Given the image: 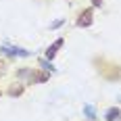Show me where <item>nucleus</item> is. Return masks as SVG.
Wrapping results in <instances>:
<instances>
[{
  "mask_svg": "<svg viewBox=\"0 0 121 121\" xmlns=\"http://www.w3.org/2000/svg\"><path fill=\"white\" fill-rule=\"evenodd\" d=\"M92 21H94V11L92 9H86V11L79 13V17H77V27H90L92 25Z\"/></svg>",
  "mask_w": 121,
  "mask_h": 121,
  "instance_id": "f257e3e1",
  "label": "nucleus"
},
{
  "mask_svg": "<svg viewBox=\"0 0 121 121\" xmlns=\"http://www.w3.org/2000/svg\"><path fill=\"white\" fill-rule=\"evenodd\" d=\"M2 52L4 54H11V56H29V52L23 48H15V46H2Z\"/></svg>",
  "mask_w": 121,
  "mask_h": 121,
  "instance_id": "f03ea898",
  "label": "nucleus"
},
{
  "mask_svg": "<svg viewBox=\"0 0 121 121\" xmlns=\"http://www.w3.org/2000/svg\"><path fill=\"white\" fill-rule=\"evenodd\" d=\"M65 44V40L63 38H59V40H54V44L52 46H48V50H46V59H54V54L59 52V48Z\"/></svg>",
  "mask_w": 121,
  "mask_h": 121,
  "instance_id": "7ed1b4c3",
  "label": "nucleus"
},
{
  "mask_svg": "<svg viewBox=\"0 0 121 121\" xmlns=\"http://www.w3.org/2000/svg\"><path fill=\"white\" fill-rule=\"evenodd\" d=\"M121 117V109H117V107H111L107 113H104V119L107 121H117Z\"/></svg>",
  "mask_w": 121,
  "mask_h": 121,
  "instance_id": "20e7f679",
  "label": "nucleus"
},
{
  "mask_svg": "<svg viewBox=\"0 0 121 121\" xmlns=\"http://www.w3.org/2000/svg\"><path fill=\"white\" fill-rule=\"evenodd\" d=\"M23 90H25L23 84H17V86H11V88H9V94L15 98V96H21V94H23Z\"/></svg>",
  "mask_w": 121,
  "mask_h": 121,
  "instance_id": "39448f33",
  "label": "nucleus"
},
{
  "mask_svg": "<svg viewBox=\"0 0 121 121\" xmlns=\"http://www.w3.org/2000/svg\"><path fill=\"white\" fill-rule=\"evenodd\" d=\"M48 79V73H31V84L34 82H46Z\"/></svg>",
  "mask_w": 121,
  "mask_h": 121,
  "instance_id": "423d86ee",
  "label": "nucleus"
},
{
  "mask_svg": "<svg viewBox=\"0 0 121 121\" xmlns=\"http://www.w3.org/2000/svg\"><path fill=\"white\" fill-rule=\"evenodd\" d=\"M84 113H86V117H88V119H94V117H96V111H94L92 104H86V107H84Z\"/></svg>",
  "mask_w": 121,
  "mask_h": 121,
  "instance_id": "0eeeda50",
  "label": "nucleus"
},
{
  "mask_svg": "<svg viewBox=\"0 0 121 121\" xmlns=\"http://www.w3.org/2000/svg\"><path fill=\"white\" fill-rule=\"evenodd\" d=\"M4 73H6V60H2V59H0V77H2Z\"/></svg>",
  "mask_w": 121,
  "mask_h": 121,
  "instance_id": "6e6552de",
  "label": "nucleus"
},
{
  "mask_svg": "<svg viewBox=\"0 0 121 121\" xmlns=\"http://www.w3.org/2000/svg\"><path fill=\"white\" fill-rule=\"evenodd\" d=\"M92 4H94V6H100V4H102V0H92Z\"/></svg>",
  "mask_w": 121,
  "mask_h": 121,
  "instance_id": "1a4fd4ad",
  "label": "nucleus"
},
{
  "mask_svg": "<svg viewBox=\"0 0 121 121\" xmlns=\"http://www.w3.org/2000/svg\"><path fill=\"white\" fill-rule=\"evenodd\" d=\"M0 98H2V92H0Z\"/></svg>",
  "mask_w": 121,
  "mask_h": 121,
  "instance_id": "9d476101",
  "label": "nucleus"
}]
</instances>
